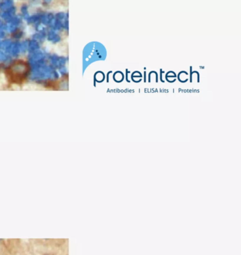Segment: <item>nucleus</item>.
Returning <instances> with one entry per match:
<instances>
[{
  "instance_id": "f257e3e1",
  "label": "nucleus",
  "mask_w": 241,
  "mask_h": 255,
  "mask_svg": "<svg viewBox=\"0 0 241 255\" xmlns=\"http://www.w3.org/2000/svg\"><path fill=\"white\" fill-rule=\"evenodd\" d=\"M52 51L55 52V53L60 55V56H67V55H68L69 50L68 44H67L66 40H63V41L60 43H58L56 45L53 46Z\"/></svg>"
},
{
  "instance_id": "f03ea898",
  "label": "nucleus",
  "mask_w": 241,
  "mask_h": 255,
  "mask_svg": "<svg viewBox=\"0 0 241 255\" xmlns=\"http://www.w3.org/2000/svg\"><path fill=\"white\" fill-rule=\"evenodd\" d=\"M66 1H53L50 4V9L57 12H65L68 8Z\"/></svg>"
},
{
  "instance_id": "7ed1b4c3",
  "label": "nucleus",
  "mask_w": 241,
  "mask_h": 255,
  "mask_svg": "<svg viewBox=\"0 0 241 255\" xmlns=\"http://www.w3.org/2000/svg\"><path fill=\"white\" fill-rule=\"evenodd\" d=\"M23 90H45V88L35 84H26L23 86Z\"/></svg>"
},
{
  "instance_id": "20e7f679",
  "label": "nucleus",
  "mask_w": 241,
  "mask_h": 255,
  "mask_svg": "<svg viewBox=\"0 0 241 255\" xmlns=\"http://www.w3.org/2000/svg\"><path fill=\"white\" fill-rule=\"evenodd\" d=\"M7 85L6 77L4 73H0V90H3V87Z\"/></svg>"
},
{
  "instance_id": "39448f33",
  "label": "nucleus",
  "mask_w": 241,
  "mask_h": 255,
  "mask_svg": "<svg viewBox=\"0 0 241 255\" xmlns=\"http://www.w3.org/2000/svg\"><path fill=\"white\" fill-rule=\"evenodd\" d=\"M43 46L45 48L46 51H47L49 52L52 51V49H53V45H52V43L49 42V41H47V40H46V41L44 43Z\"/></svg>"
},
{
  "instance_id": "423d86ee",
  "label": "nucleus",
  "mask_w": 241,
  "mask_h": 255,
  "mask_svg": "<svg viewBox=\"0 0 241 255\" xmlns=\"http://www.w3.org/2000/svg\"><path fill=\"white\" fill-rule=\"evenodd\" d=\"M26 33H27V34L28 35H31V34H33V33H34L35 32V31H34V28H33V27H32V26H27V28H26Z\"/></svg>"
},
{
  "instance_id": "0eeeda50",
  "label": "nucleus",
  "mask_w": 241,
  "mask_h": 255,
  "mask_svg": "<svg viewBox=\"0 0 241 255\" xmlns=\"http://www.w3.org/2000/svg\"><path fill=\"white\" fill-rule=\"evenodd\" d=\"M11 88H12V90H21L20 87H19V85H12Z\"/></svg>"
},
{
  "instance_id": "6e6552de",
  "label": "nucleus",
  "mask_w": 241,
  "mask_h": 255,
  "mask_svg": "<svg viewBox=\"0 0 241 255\" xmlns=\"http://www.w3.org/2000/svg\"><path fill=\"white\" fill-rule=\"evenodd\" d=\"M43 255H50V254H43Z\"/></svg>"
}]
</instances>
